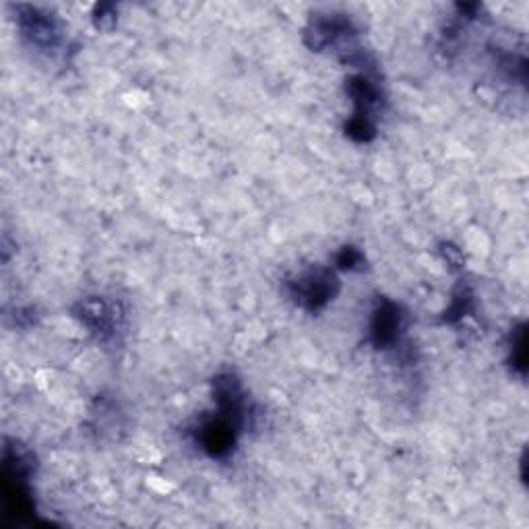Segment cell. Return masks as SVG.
Instances as JSON below:
<instances>
[{
  "instance_id": "277c9868",
  "label": "cell",
  "mask_w": 529,
  "mask_h": 529,
  "mask_svg": "<svg viewBox=\"0 0 529 529\" xmlns=\"http://www.w3.org/2000/svg\"><path fill=\"white\" fill-rule=\"evenodd\" d=\"M25 11L27 15L19 17L23 36L38 48H44V50L56 48L60 44V29H58L56 19L42 15L38 9H31V7H25Z\"/></svg>"
},
{
  "instance_id": "6da1fadb",
  "label": "cell",
  "mask_w": 529,
  "mask_h": 529,
  "mask_svg": "<svg viewBox=\"0 0 529 529\" xmlns=\"http://www.w3.org/2000/svg\"><path fill=\"white\" fill-rule=\"evenodd\" d=\"M284 286L296 306L308 310V313H315V310H321L329 304V300H333L339 290V279L331 269L317 267L288 279Z\"/></svg>"
},
{
  "instance_id": "7a4b0ae2",
  "label": "cell",
  "mask_w": 529,
  "mask_h": 529,
  "mask_svg": "<svg viewBox=\"0 0 529 529\" xmlns=\"http://www.w3.org/2000/svg\"><path fill=\"white\" fill-rule=\"evenodd\" d=\"M77 317L91 333H96L102 341H108L116 337L124 315L114 302L104 298H87L79 304Z\"/></svg>"
},
{
  "instance_id": "8992f818",
  "label": "cell",
  "mask_w": 529,
  "mask_h": 529,
  "mask_svg": "<svg viewBox=\"0 0 529 529\" xmlns=\"http://www.w3.org/2000/svg\"><path fill=\"white\" fill-rule=\"evenodd\" d=\"M362 263H364V257H362V253L358 251V248H354V246H346L344 248V251H341L339 255H337V265L341 267V269H358V267H362Z\"/></svg>"
},
{
  "instance_id": "3957f363",
  "label": "cell",
  "mask_w": 529,
  "mask_h": 529,
  "mask_svg": "<svg viewBox=\"0 0 529 529\" xmlns=\"http://www.w3.org/2000/svg\"><path fill=\"white\" fill-rule=\"evenodd\" d=\"M406 321L395 302L383 300L372 313L370 321V341L381 350H389L399 344V335L403 333Z\"/></svg>"
},
{
  "instance_id": "5b68a950",
  "label": "cell",
  "mask_w": 529,
  "mask_h": 529,
  "mask_svg": "<svg viewBox=\"0 0 529 529\" xmlns=\"http://www.w3.org/2000/svg\"><path fill=\"white\" fill-rule=\"evenodd\" d=\"M472 292L470 290H465V288H459L455 298H453V304L449 308V313H447V321H451L453 317H465L472 310Z\"/></svg>"
}]
</instances>
